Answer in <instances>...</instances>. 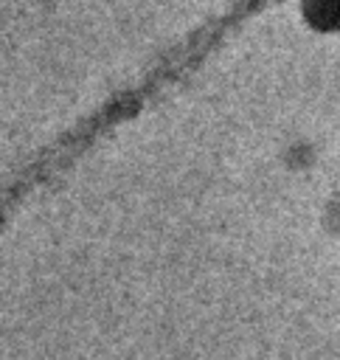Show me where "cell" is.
Wrapping results in <instances>:
<instances>
[{"label": "cell", "mask_w": 340, "mask_h": 360, "mask_svg": "<svg viewBox=\"0 0 340 360\" xmlns=\"http://www.w3.org/2000/svg\"><path fill=\"white\" fill-rule=\"evenodd\" d=\"M303 11L315 28H323V31L340 28V0H306Z\"/></svg>", "instance_id": "cell-1"}]
</instances>
